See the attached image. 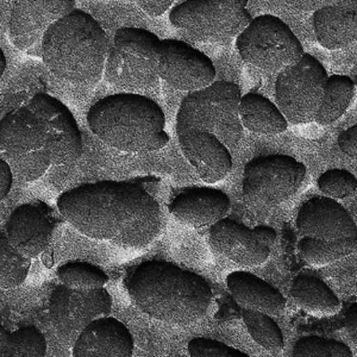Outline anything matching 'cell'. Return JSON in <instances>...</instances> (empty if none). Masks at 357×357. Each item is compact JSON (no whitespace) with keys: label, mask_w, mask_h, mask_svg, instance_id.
I'll use <instances>...</instances> for the list:
<instances>
[{"label":"cell","mask_w":357,"mask_h":357,"mask_svg":"<svg viewBox=\"0 0 357 357\" xmlns=\"http://www.w3.org/2000/svg\"><path fill=\"white\" fill-rule=\"evenodd\" d=\"M57 208L82 235L126 248L146 247L158 237L162 213L137 183L102 180L63 192Z\"/></svg>","instance_id":"1"},{"label":"cell","mask_w":357,"mask_h":357,"mask_svg":"<svg viewBox=\"0 0 357 357\" xmlns=\"http://www.w3.org/2000/svg\"><path fill=\"white\" fill-rule=\"evenodd\" d=\"M126 287L141 312L176 326L198 323L212 303L205 278L166 261L138 264L126 275Z\"/></svg>","instance_id":"2"},{"label":"cell","mask_w":357,"mask_h":357,"mask_svg":"<svg viewBox=\"0 0 357 357\" xmlns=\"http://www.w3.org/2000/svg\"><path fill=\"white\" fill-rule=\"evenodd\" d=\"M109 45V37L100 23L75 8L45 33L42 61L61 82L94 86L104 77Z\"/></svg>","instance_id":"3"},{"label":"cell","mask_w":357,"mask_h":357,"mask_svg":"<svg viewBox=\"0 0 357 357\" xmlns=\"http://www.w3.org/2000/svg\"><path fill=\"white\" fill-rule=\"evenodd\" d=\"M87 124L106 146L124 153H149L169 142L162 109L139 93L112 94L91 106Z\"/></svg>","instance_id":"4"},{"label":"cell","mask_w":357,"mask_h":357,"mask_svg":"<svg viewBox=\"0 0 357 357\" xmlns=\"http://www.w3.org/2000/svg\"><path fill=\"white\" fill-rule=\"evenodd\" d=\"M241 97L237 84L223 80L187 94L176 114V132L205 131L215 135L229 149H235L243 132L240 118Z\"/></svg>","instance_id":"5"},{"label":"cell","mask_w":357,"mask_h":357,"mask_svg":"<svg viewBox=\"0 0 357 357\" xmlns=\"http://www.w3.org/2000/svg\"><path fill=\"white\" fill-rule=\"evenodd\" d=\"M160 41L158 35L146 29H118L106 57V82L128 93H137L158 85Z\"/></svg>","instance_id":"6"},{"label":"cell","mask_w":357,"mask_h":357,"mask_svg":"<svg viewBox=\"0 0 357 357\" xmlns=\"http://www.w3.org/2000/svg\"><path fill=\"white\" fill-rule=\"evenodd\" d=\"M0 151L13 173L24 183L41 178L52 166L45 128L28 104L0 119Z\"/></svg>","instance_id":"7"},{"label":"cell","mask_w":357,"mask_h":357,"mask_svg":"<svg viewBox=\"0 0 357 357\" xmlns=\"http://www.w3.org/2000/svg\"><path fill=\"white\" fill-rule=\"evenodd\" d=\"M236 48L242 60L267 73H279L296 65L304 47L292 29L279 17L261 15L252 18L237 36Z\"/></svg>","instance_id":"8"},{"label":"cell","mask_w":357,"mask_h":357,"mask_svg":"<svg viewBox=\"0 0 357 357\" xmlns=\"http://www.w3.org/2000/svg\"><path fill=\"white\" fill-rule=\"evenodd\" d=\"M307 169L289 155L254 158L244 167V202L255 208H272L291 199L299 191Z\"/></svg>","instance_id":"9"},{"label":"cell","mask_w":357,"mask_h":357,"mask_svg":"<svg viewBox=\"0 0 357 357\" xmlns=\"http://www.w3.org/2000/svg\"><path fill=\"white\" fill-rule=\"evenodd\" d=\"M328 77L321 62L307 53L296 65L289 66L278 73L276 105L289 124L314 122Z\"/></svg>","instance_id":"10"},{"label":"cell","mask_w":357,"mask_h":357,"mask_svg":"<svg viewBox=\"0 0 357 357\" xmlns=\"http://www.w3.org/2000/svg\"><path fill=\"white\" fill-rule=\"evenodd\" d=\"M249 0H185L172 8L169 22L205 40L238 36L252 21Z\"/></svg>","instance_id":"11"},{"label":"cell","mask_w":357,"mask_h":357,"mask_svg":"<svg viewBox=\"0 0 357 357\" xmlns=\"http://www.w3.org/2000/svg\"><path fill=\"white\" fill-rule=\"evenodd\" d=\"M111 311L112 296L105 287L75 289L59 284L49 298V321L57 338L68 347L87 325L110 316Z\"/></svg>","instance_id":"12"},{"label":"cell","mask_w":357,"mask_h":357,"mask_svg":"<svg viewBox=\"0 0 357 357\" xmlns=\"http://www.w3.org/2000/svg\"><path fill=\"white\" fill-rule=\"evenodd\" d=\"M77 0H15L8 38L18 50L42 59V41L52 25L75 10Z\"/></svg>","instance_id":"13"},{"label":"cell","mask_w":357,"mask_h":357,"mask_svg":"<svg viewBox=\"0 0 357 357\" xmlns=\"http://www.w3.org/2000/svg\"><path fill=\"white\" fill-rule=\"evenodd\" d=\"M158 75L173 89L192 93L215 82L210 57L187 42L165 38L158 45Z\"/></svg>","instance_id":"14"},{"label":"cell","mask_w":357,"mask_h":357,"mask_svg":"<svg viewBox=\"0 0 357 357\" xmlns=\"http://www.w3.org/2000/svg\"><path fill=\"white\" fill-rule=\"evenodd\" d=\"M28 105L36 112L45 128L52 166H70L82 158V132L68 107L56 98L37 93Z\"/></svg>","instance_id":"15"},{"label":"cell","mask_w":357,"mask_h":357,"mask_svg":"<svg viewBox=\"0 0 357 357\" xmlns=\"http://www.w3.org/2000/svg\"><path fill=\"white\" fill-rule=\"evenodd\" d=\"M303 237L336 242L357 237L356 223L349 212L328 197H314L301 205L296 220Z\"/></svg>","instance_id":"16"},{"label":"cell","mask_w":357,"mask_h":357,"mask_svg":"<svg viewBox=\"0 0 357 357\" xmlns=\"http://www.w3.org/2000/svg\"><path fill=\"white\" fill-rule=\"evenodd\" d=\"M53 232V220L47 211V206L40 202L16 207L5 225V235L11 245L30 260L45 252Z\"/></svg>","instance_id":"17"},{"label":"cell","mask_w":357,"mask_h":357,"mask_svg":"<svg viewBox=\"0 0 357 357\" xmlns=\"http://www.w3.org/2000/svg\"><path fill=\"white\" fill-rule=\"evenodd\" d=\"M180 149L195 173L207 185L220 183L232 169V156L223 142L205 131L188 130L178 135Z\"/></svg>","instance_id":"18"},{"label":"cell","mask_w":357,"mask_h":357,"mask_svg":"<svg viewBox=\"0 0 357 357\" xmlns=\"http://www.w3.org/2000/svg\"><path fill=\"white\" fill-rule=\"evenodd\" d=\"M134 336L114 317L98 318L74 342L73 357H132Z\"/></svg>","instance_id":"19"},{"label":"cell","mask_w":357,"mask_h":357,"mask_svg":"<svg viewBox=\"0 0 357 357\" xmlns=\"http://www.w3.org/2000/svg\"><path fill=\"white\" fill-rule=\"evenodd\" d=\"M210 243L215 252L242 267H259L271 256V248L256 240L252 229L227 218L212 225Z\"/></svg>","instance_id":"20"},{"label":"cell","mask_w":357,"mask_h":357,"mask_svg":"<svg viewBox=\"0 0 357 357\" xmlns=\"http://www.w3.org/2000/svg\"><path fill=\"white\" fill-rule=\"evenodd\" d=\"M229 211L230 199L227 193L207 187L181 192L169 205L175 220L195 229L212 227L224 220Z\"/></svg>","instance_id":"21"},{"label":"cell","mask_w":357,"mask_h":357,"mask_svg":"<svg viewBox=\"0 0 357 357\" xmlns=\"http://www.w3.org/2000/svg\"><path fill=\"white\" fill-rule=\"evenodd\" d=\"M317 41L325 49L347 48L357 41V0L321 8L313 13Z\"/></svg>","instance_id":"22"},{"label":"cell","mask_w":357,"mask_h":357,"mask_svg":"<svg viewBox=\"0 0 357 357\" xmlns=\"http://www.w3.org/2000/svg\"><path fill=\"white\" fill-rule=\"evenodd\" d=\"M227 289L243 310L271 317L284 314L286 299L279 289L250 272L237 271L227 278Z\"/></svg>","instance_id":"23"},{"label":"cell","mask_w":357,"mask_h":357,"mask_svg":"<svg viewBox=\"0 0 357 357\" xmlns=\"http://www.w3.org/2000/svg\"><path fill=\"white\" fill-rule=\"evenodd\" d=\"M240 118L243 129L252 134L275 136L287 130L289 122L276 104L260 93L241 97Z\"/></svg>","instance_id":"24"},{"label":"cell","mask_w":357,"mask_h":357,"mask_svg":"<svg viewBox=\"0 0 357 357\" xmlns=\"http://www.w3.org/2000/svg\"><path fill=\"white\" fill-rule=\"evenodd\" d=\"M289 296L305 312L317 317L335 316L342 310V303L324 281L309 275L293 279Z\"/></svg>","instance_id":"25"},{"label":"cell","mask_w":357,"mask_h":357,"mask_svg":"<svg viewBox=\"0 0 357 357\" xmlns=\"http://www.w3.org/2000/svg\"><path fill=\"white\" fill-rule=\"evenodd\" d=\"M355 94V84L348 75L333 74L328 77L324 97L314 122L321 126H331L349 109Z\"/></svg>","instance_id":"26"},{"label":"cell","mask_w":357,"mask_h":357,"mask_svg":"<svg viewBox=\"0 0 357 357\" xmlns=\"http://www.w3.org/2000/svg\"><path fill=\"white\" fill-rule=\"evenodd\" d=\"M298 252L301 259L312 267H324L343 260L357 252V237L344 238L336 242L303 237L298 242Z\"/></svg>","instance_id":"27"},{"label":"cell","mask_w":357,"mask_h":357,"mask_svg":"<svg viewBox=\"0 0 357 357\" xmlns=\"http://www.w3.org/2000/svg\"><path fill=\"white\" fill-rule=\"evenodd\" d=\"M242 319L252 340L267 353L279 355L284 350V333L273 317L250 310H243Z\"/></svg>","instance_id":"28"},{"label":"cell","mask_w":357,"mask_h":357,"mask_svg":"<svg viewBox=\"0 0 357 357\" xmlns=\"http://www.w3.org/2000/svg\"><path fill=\"white\" fill-rule=\"evenodd\" d=\"M48 343L33 325L23 326L8 333L0 345V357H45Z\"/></svg>","instance_id":"29"},{"label":"cell","mask_w":357,"mask_h":357,"mask_svg":"<svg viewBox=\"0 0 357 357\" xmlns=\"http://www.w3.org/2000/svg\"><path fill=\"white\" fill-rule=\"evenodd\" d=\"M56 274L61 284L69 289H102L110 280L102 268L84 261L66 262L57 268Z\"/></svg>","instance_id":"30"},{"label":"cell","mask_w":357,"mask_h":357,"mask_svg":"<svg viewBox=\"0 0 357 357\" xmlns=\"http://www.w3.org/2000/svg\"><path fill=\"white\" fill-rule=\"evenodd\" d=\"M31 268V260L22 256L11 245L5 232L0 231V289H13L21 286Z\"/></svg>","instance_id":"31"},{"label":"cell","mask_w":357,"mask_h":357,"mask_svg":"<svg viewBox=\"0 0 357 357\" xmlns=\"http://www.w3.org/2000/svg\"><path fill=\"white\" fill-rule=\"evenodd\" d=\"M319 191L333 200L345 199L357 191V178L343 168L324 172L317 181Z\"/></svg>","instance_id":"32"},{"label":"cell","mask_w":357,"mask_h":357,"mask_svg":"<svg viewBox=\"0 0 357 357\" xmlns=\"http://www.w3.org/2000/svg\"><path fill=\"white\" fill-rule=\"evenodd\" d=\"M187 350L191 357H250L223 342L206 337L192 338L187 344Z\"/></svg>","instance_id":"33"},{"label":"cell","mask_w":357,"mask_h":357,"mask_svg":"<svg viewBox=\"0 0 357 357\" xmlns=\"http://www.w3.org/2000/svg\"><path fill=\"white\" fill-rule=\"evenodd\" d=\"M293 357H333L330 351L329 341L319 336L299 338L293 348Z\"/></svg>","instance_id":"34"},{"label":"cell","mask_w":357,"mask_h":357,"mask_svg":"<svg viewBox=\"0 0 357 357\" xmlns=\"http://www.w3.org/2000/svg\"><path fill=\"white\" fill-rule=\"evenodd\" d=\"M286 4L301 13H316L321 8L333 6L344 0H284Z\"/></svg>","instance_id":"35"},{"label":"cell","mask_w":357,"mask_h":357,"mask_svg":"<svg viewBox=\"0 0 357 357\" xmlns=\"http://www.w3.org/2000/svg\"><path fill=\"white\" fill-rule=\"evenodd\" d=\"M338 146L348 158H357V123L338 136Z\"/></svg>","instance_id":"36"},{"label":"cell","mask_w":357,"mask_h":357,"mask_svg":"<svg viewBox=\"0 0 357 357\" xmlns=\"http://www.w3.org/2000/svg\"><path fill=\"white\" fill-rule=\"evenodd\" d=\"M134 1L148 16L160 17L166 13L174 0H134Z\"/></svg>","instance_id":"37"},{"label":"cell","mask_w":357,"mask_h":357,"mask_svg":"<svg viewBox=\"0 0 357 357\" xmlns=\"http://www.w3.org/2000/svg\"><path fill=\"white\" fill-rule=\"evenodd\" d=\"M13 172L4 158H0V203L8 197L13 188Z\"/></svg>","instance_id":"38"},{"label":"cell","mask_w":357,"mask_h":357,"mask_svg":"<svg viewBox=\"0 0 357 357\" xmlns=\"http://www.w3.org/2000/svg\"><path fill=\"white\" fill-rule=\"evenodd\" d=\"M252 232L255 235L256 240L264 247L272 248L276 242L275 230L267 225H257L252 229Z\"/></svg>","instance_id":"39"},{"label":"cell","mask_w":357,"mask_h":357,"mask_svg":"<svg viewBox=\"0 0 357 357\" xmlns=\"http://www.w3.org/2000/svg\"><path fill=\"white\" fill-rule=\"evenodd\" d=\"M344 328L347 333L357 344V303L347 310L344 316Z\"/></svg>","instance_id":"40"},{"label":"cell","mask_w":357,"mask_h":357,"mask_svg":"<svg viewBox=\"0 0 357 357\" xmlns=\"http://www.w3.org/2000/svg\"><path fill=\"white\" fill-rule=\"evenodd\" d=\"M328 341H329L330 351L333 357H354L351 349L343 342L336 341V340H328Z\"/></svg>","instance_id":"41"},{"label":"cell","mask_w":357,"mask_h":357,"mask_svg":"<svg viewBox=\"0 0 357 357\" xmlns=\"http://www.w3.org/2000/svg\"><path fill=\"white\" fill-rule=\"evenodd\" d=\"M6 66H8V61H6V57H5V54L1 48H0V79L3 77V74H4L5 69H6Z\"/></svg>","instance_id":"42"},{"label":"cell","mask_w":357,"mask_h":357,"mask_svg":"<svg viewBox=\"0 0 357 357\" xmlns=\"http://www.w3.org/2000/svg\"><path fill=\"white\" fill-rule=\"evenodd\" d=\"M8 333H10V331L5 329L4 325L0 323V345L4 343L5 340H6V337L8 336Z\"/></svg>","instance_id":"43"},{"label":"cell","mask_w":357,"mask_h":357,"mask_svg":"<svg viewBox=\"0 0 357 357\" xmlns=\"http://www.w3.org/2000/svg\"><path fill=\"white\" fill-rule=\"evenodd\" d=\"M15 0H0V5L8 4V3H13Z\"/></svg>","instance_id":"44"}]
</instances>
